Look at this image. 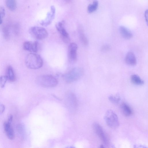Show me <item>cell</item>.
Masks as SVG:
<instances>
[{"label": "cell", "mask_w": 148, "mask_h": 148, "mask_svg": "<svg viewBox=\"0 0 148 148\" xmlns=\"http://www.w3.org/2000/svg\"><path fill=\"white\" fill-rule=\"evenodd\" d=\"M11 124V123L7 121L4 122L3 125L5 131L9 139L12 140L14 137V132Z\"/></svg>", "instance_id": "obj_11"}, {"label": "cell", "mask_w": 148, "mask_h": 148, "mask_svg": "<svg viewBox=\"0 0 148 148\" xmlns=\"http://www.w3.org/2000/svg\"><path fill=\"white\" fill-rule=\"evenodd\" d=\"M36 82L40 86L47 88L55 87L58 83L56 79L50 75H45L38 76L36 79Z\"/></svg>", "instance_id": "obj_2"}, {"label": "cell", "mask_w": 148, "mask_h": 148, "mask_svg": "<svg viewBox=\"0 0 148 148\" xmlns=\"http://www.w3.org/2000/svg\"><path fill=\"white\" fill-rule=\"evenodd\" d=\"M5 105L0 102V115L4 112L5 110Z\"/></svg>", "instance_id": "obj_24"}, {"label": "cell", "mask_w": 148, "mask_h": 148, "mask_svg": "<svg viewBox=\"0 0 148 148\" xmlns=\"http://www.w3.org/2000/svg\"><path fill=\"white\" fill-rule=\"evenodd\" d=\"M23 48L25 50L36 53L38 51V43L36 41H25L23 44Z\"/></svg>", "instance_id": "obj_10"}, {"label": "cell", "mask_w": 148, "mask_h": 148, "mask_svg": "<svg viewBox=\"0 0 148 148\" xmlns=\"http://www.w3.org/2000/svg\"><path fill=\"white\" fill-rule=\"evenodd\" d=\"M80 39L82 43L84 45H87L88 43V41L84 34L81 33L80 35Z\"/></svg>", "instance_id": "obj_23"}, {"label": "cell", "mask_w": 148, "mask_h": 148, "mask_svg": "<svg viewBox=\"0 0 148 148\" xmlns=\"http://www.w3.org/2000/svg\"><path fill=\"white\" fill-rule=\"evenodd\" d=\"M25 62L26 66L32 69H39L42 66L43 63L41 56L34 53L27 54L25 57Z\"/></svg>", "instance_id": "obj_1"}, {"label": "cell", "mask_w": 148, "mask_h": 148, "mask_svg": "<svg viewBox=\"0 0 148 148\" xmlns=\"http://www.w3.org/2000/svg\"><path fill=\"white\" fill-rule=\"evenodd\" d=\"M83 74V69L80 68H75L64 74L62 76L64 80L70 83L79 79Z\"/></svg>", "instance_id": "obj_3"}, {"label": "cell", "mask_w": 148, "mask_h": 148, "mask_svg": "<svg viewBox=\"0 0 148 148\" xmlns=\"http://www.w3.org/2000/svg\"><path fill=\"white\" fill-rule=\"evenodd\" d=\"M55 11V10L54 7L52 6L51 7V12L47 14V17L45 21H44L42 23V25H47L51 23L54 17Z\"/></svg>", "instance_id": "obj_17"}, {"label": "cell", "mask_w": 148, "mask_h": 148, "mask_svg": "<svg viewBox=\"0 0 148 148\" xmlns=\"http://www.w3.org/2000/svg\"><path fill=\"white\" fill-rule=\"evenodd\" d=\"M98 6V1L96 0L94 1L92 3L88 5L87 9L88 12L91 13L95 11L97 9Z\"/></svg>", "instance_id": "obj_19"}, {"label": "cell", "mask_w": 148, "mask_h": 148, "mask_svg": "<svg viewBox=\"0 0 148 148\" xmlns=\"http://www.w3.org/2000/svg\"><path fill=\"white\" fill-rule=\"evenodd\" d=\"M120 109L123 114L125 116H131L133 113L131 107L127 103L123 102L120 106Z\"/></svg>", "instance_id": "obj_13"}, {"label": "cell", "mask_w": 148, "mask_h": 148, "mask_svg": "<svg viewBox=\"0 0 148 148\" xmlns=\"http://www.w3.org/2000/svg\"><path fill=\"white\" fill-rule=\"evenodd\" d=\"M104 119L106 124L110 127L115 129L119 127L118 118L116 113L112 110H108L106 111Z\"/></svg>", "instance_id": "obj_4"}, {"label": "cell", "mask_w": 148, "mask_h": 148, "mask_svg": "<svg viewBox=\"0 0 148 148\" xmlns=\"http://www.w3.org/2000/svg\"><path fill=\"white\" fill-rule=\"evenodd\" d=\"M125 60L126 63L130 66L135 65L136 63V56L134 53L131 51H129L127 53Z\"/></svg>", "instance_id": "obj_12"}, {"label": "cell", "mask_w": 148, "mask_h": 148, "mask_svg": "<svg viewBox=\"0 0 148 148\" xmlns=\"http://www.w3.org/2000/svg\"><path fill=\"white\" fill-rule=\"evenodd\" d=\"M23 126L21 124H18L17 126V129L18 130V132L20 133H21L22 132L23 130Z\"/></svg>", "instance_id": "obj_25"}, {"label": "cell", "mask_w": 148, "mask_h": 148, "mask_svg": "<svg viewBox=\"0 0 148 148\" xmlns=\"http://www.w3.org/2000/svg\"><path fill=\"white\" fill-rule=\"evenodd\" d=\"M77 46L74 42L70 44L68 48V56L69 61L71 62H75L77 58Z\"/></svg>", "instance_id": "obj_8"}, {"label": "cell", "mask_w": 148, "mask_h": 148, "mask_svg": "<svg viewBox=\"0 0 148 148\" xmlns=\"http://www.w3.org/2000/svg\"><path fill=\"white\" fill-rule=\"evenodd\" d=\"M119 31L122 36L125 38L129 39L133 36V34L125 26H120Z\"/></svg>", "instance_id": "obj_14"}, {"label": "cell", "mask_w": 148, "mask_h": 148, "mask_svg": "<svg viewBox=\"0 0 148 148\" xmlns=\"http://www.w3.org/2000/svg\"><path fill=\"white\" fill-rule=\"evenodd\" d=\"M3 31L4 38L6 39H9L10 34L8 27L7 26H4L3 29Z\"/></svg>", "instance_id": "obj_22"}, {"label": "cell", "mask_w": 148, "mask_h": 148, "mask_svg": "<svg viewBox=\"0 0 148 148\" xmlns=\"http://www.w3.org/2000/svg\"><path fill=\"white\" fill-rule=\"evenodd\" d=\"M2 17L0 13V24H1L2 23Z\"/></svg>", "instance_id": "obj_30"}, {"label": "cell", "mask_w": 148, "mask_h": 148, "mask_svg": "<svg viewBox=\"0 0 148 148\" xmlns=\"http://www.w3.org/2000/svg\"><path fill=\"white\" fill-rule=\"evenodd\" d=\"M56 27L64 40L66 42H68L70 40L69 34L64 28L63 23L61 22L57 23Z\"/></svg>", "instance_id": "obj_9"}, {"label": "cell", "mask_w": 148, "mask_h": 148, "mask_svg": "<svg viewBox=\"0 0 148 148\" xmlns=\"http://www.w3.org/2000/svg\"><path fill=\"white\" fill-rule=\"evenodd\" d=\"M6 75L8 80L13 82L15 80V77L14 71L12 67L10 65L8 66L7 68Z\"/></svg>", "instance_id": "obj_15"}, {"label": "cell", "mask_w": 148, "mask_h": 148, "mask_svg": "<svg viewBox=\"0 0 148 148\" xmlns=\"http://www.w3.org/2000/svg\"><path fill=\"white\" fill-rule=\"evenodd\" d=\"M93 129L102 142L106 144H108V140L106 134L103 128L99 124L95 123L93 125Z\"/></svg>", "instance_id": "obj_7"}, {"label": "cell", "mask_w": 148, "mask_h": 148, "mask_svg": "<svg viewBox=\"0 0 148 148\" xmlns=\"http://www.w3.org/2000/svg\"><path fill=\"white\" fill-rule=\"evenodd\" d=\"M134 148H147L145 146L140 145H136L134 146Z\"/></svg>", "instance_id": "obj_27"}, {"label": "cell", "mask_w": 148, "mask_h": 148, "mask_svg": "<svg viewBox=\"0 0 148 148\" xmlns=\"http://www.w3.org/2000/svg\"><path fill=\"white\" fill-rule=\"evenodd\" d=\"M147 15H148V11L147 9L145 10V19L146 21L147 22Z\"/></svg>", "instance_id": "obj_28"}, {"label": "cell", "mask_w": 148, "mask_h": 148, "mask_svg": "<svg viewBox=\"0 0 148 148\" xmlns=\"http://www.w3.org/2000/svg\"><path fill=\"white\" fill-rule=\"evenodd\" d=\"M8 80L6 75H2L0 77V86L1 88H3L5 87Z\"/></svg>", "instance_id": "obj_21"}, {"label": "cell", "mask_w": 148, "mask_h": 148, "mask_svg": "<svg viewBox=\"0 0 148 148\" xmlns=\"http://www.w3.org/2000/svg\"><path fill=\"white\" fill-rule=\"evenodd\" d=\"M108 99L111 102L115 104H118L121 100V98L118 94L111 95L108 97Z\"/></svg>", "instance_id": "obj_20"}, {"label": "cell", "mask_w": 148, "mask_h": 148, "mask_svg": "<svg viewBox=\"0 0 148 148\" xmlns=\"http://www.w3.org/2000/svg\"><path fill=\"white\" fill-rule=\"evenodd\" d=\"M109 47L108 46H104V47H103L102 49L103 50H107L108 49H109Z\"/></svg>", "instance_id": "obj_29"}, {"label": "cell", "mask_w": 148, "mask_h": 148, "mask_svg": "<svg viewBox=\"0 0 148 148\" xmlns=\"http://www.w3.org/2000/svg\"><path fill=\"white\" fill-rule=\"evenodd\" d=\"M65 105L71 112H75L77 107V100L75 95L71 92H67L64 98Z\"/></svg>", "instance_id": "obj_5"}, {"label": "cell", "mask_w": 148, "mask_h": 148, "mask_svg": "<svg viewBox=\"0 0 148 148\" xmlns=\"http://www.w3.org/2000/svg\"><path fill=\"white\" fill-rule=\"evenodd\" d=\"M0 13L2 18L5 15V10L3 7H0Z\"/></svg>", "instance_id": "obj_26"}, {"label": "cell", "mask_w": 148, "mask_h": 148, "mask_svg": "<svg viewBox=\"0 0 148 148\" xmlns=\"http://www.w3.org/2000/svg\"><path fill=\"white\" fill-rule=\"evenodd\" d=\"M130 80L133 84L137 85H142L144 83L143 80L136 74L132 75L130 77Z\"/></svg>", "instance_id": "obj_16"}, {"label": "cell", "mask_w": 148, "mask_h": 148, "mask_svg": "<svg viewBox=\"0 0 148 148\" xmlns=\"http://www.w3.org/2000/svg\"><path fill=\"white\" fill-rule=\"evenodd\" d=\"M29 32L34 38L39 40L43 39L48 36V32L46 29L41 27H32L29 29Z\"/></svg>", "instance_id": "obj_6"}, {"label": "cell", "mask_w": 148, "mask_h": 148, "mask_svg": "<svg viewBox=\"0 0 148 148\" xmlns=\"http://www.w3.org/2000/svg\"><path fill=\"white\" fill-rule=\"evenodd\" d=\"M99 148H105L104 147L103 145H101Z\"/></svg>", "instance_id": "obj_32"}, {"label": "cell", "mask_w": 148, "mask_h": 148, "mask_svg": "<svg viewBox=\"0 0 148 148\" xmlns=\"http://www.w3.org/2000/svg\"><path fill=\"white\" fill-rule=\"evenodd\" d=\"M5 4L7 8L10 10L14 11L16 8V2L14 0H7L5 1Z\"/></svg>", "instance_id": "obj_18"}, {"label": "cell", "mask_w": 148, "mask_h": 148, "mask_svg": "<svg viewBox=\"0 0 148 148\" xmlns=\"http://www.w3.org/2000/svg\"><path fill=\"white\" fill-rule=\"evenodd\" d=\"M65 148H75L73 146H69Z\"/></svg>", "instance_id": "obj_31"}]
</instances>
